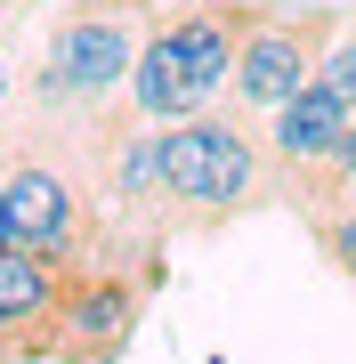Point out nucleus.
<instances>
[{
	"label": "nucleus",
	"mask_w": 356,
	"mask_h": 364,
	"mask_svg": "<svg viewBox=\"0 0 356 364\" xmlns=\"http://www.w3.org/2000/svg\"><path fill=\"white\" fill-rule=\"evenodd\" d=\"M73 259L57 251H0V364H49V332H57V299H65Z\"/></svg>",
	"instance_id": "6"
},
{
	"label": "nucleus",
	"mask_w": 356,
	"mask_h": 364,
	"mask_svg": "<svg viewBox=\"0 0 356 364\" xmlns=\"http://www.w3.org/2000/svg\"><path fill=\"white\" fill-rule=\"evenodd\" d=\"M259 0H203V9H162V33H171L186 81H195V97L211 105L227 97V81H235V49H243V25Z\"/></svg>",
	"instance_id": "8"
},
{
	"label": "nucleus",
	"mask_w": 356,
	"mask_h": 364,
	"mask_svg": "<svg viewBox=\"0 0 356 364\" xmlns=\"http://www.w3.org/2000/svg\"><path fill=\"white\" fill-rule=\"evenodd\" d=\"M348 203H356V178H348Z\"/></svg>",
	"instance_id": "13"
},
{
	"label": "nucleus",
	"mask_w": 356,
	"mask_h": 364,
	"mask_svg": "<svg viewBox=\"0 0 356 364\" xmlns=\"http://www.w3.org/2000/svg\"><path fill=\"white\" fill-rule=\"evenodd\" d=\"M162 284V259L122 267V259H81L57 299V332H49V364H122V348L138 340V316Z\"/></svg>",
	"instance_id": "2"
},
{
	"label": "nucleus",
	"mask_w": 356,
	"mask_h": 364,
	"mask_svg": "<svg viewBox=\"0 0 356 364\" xmlns=\"http://www.w3.org/2000/svg\"><path fill=\"white\" fill-rule=\"evenodd\" d=\"M348 114H356V105L332 97L324 81H308L291 105H276V114H267V138H259V146H267V162H276V195H284V186H300V178H316V170L340 154Z\"/></svg>",
	"instance_id": "7"
},
{
	"label": "nucleus",
	"mask_w": 356,
	"mask_h": 364,
	"mask_svg": "<svg viewBox=\"0 0 356 364\" xmlns=\"http://www.w3.org/2000/svg\"><path fill=\"white\" fill-rule=\"evenodd\" d=\"M0 251H16V210H9V186H0Z\"/></svg>",
	"instance_id": "11"
},
{
	"label": "nucleus",
	"mask_w": 356,
	"mask_h": 364,
	"mask_svg": "<svg viewBox=\"0 0 356 364\" xmlns=\"http://www.w3.org/2000/svg\"><path fill=\"white\" fill-rule=\"evenodd\" d=\"M332 33H340V16L332 9H251L243 25V49H235V81H227V97H235V114H276L291 105L316 81Z\"/></svg>",
	"instance_id": "3"
},
{
	"label": "nucleus",
	"mask_w": 356,
	"mask_h": 364,
	"mask_svg": "<svg viewBox=\"0 0 356 364\" xmlns=\"http://www.w3.org/2000/svg\"><path fill=\"white\" fill-rule=\"evenodd\" d=\"M146 25H154V0H65V9H57L49 49H57V65L73 73L81 105H106V97L130 90Z\"/></svg>",
	"instance_id": "4"
},
{
	"label": "nucleus",
	"mask_w": 356,
	"mask_h": 364,
	"mask_svg": "<svg viewBox=\"0 0 356 364\" xmlns=\"http://www.w3.org/2000/svg\"><path fill=\"white\" fill-rule=\"evenodd\" d=\"M316 81H324L332 97H348V105H356V16H340V33H332V49H324Z\"/></svg>",
	"instance_id": "10"
},
{
	"label": "nucleus",
	"mask_w": 356,
	"mask_h": 364,
	"mask_svg": "<svg viewBox=\"0 0 356 364\" xmlns=\"http://www.w3.org/2000/svg\"><path fill=\"white\" fill-rule=\"evenodd\" d=\"M308 235H316V251L332 259V275H348V284H356V203L324 210V219H308Z\"/></svg>",
	"instance_id": "9"
},
{
	"label": "nucleus",
	"mask_w": 356,
	"mask_h": 364,
	"mask_svg": "<svg viewBox=\"0 0 356 364\" xmlns=\"http://www.w3.org/2000/svg\"><path fill=\"white\" fill-rule=\"evenodd\" d=\"M0 105H9V41H0Z\"/></svg>",
	"instance_id": "12"
},
{
	"label": "nucleus",
	"mask_w": 356,
	"mask_h": 364,
	"mask_svg": "<svg viewBox=\"0 0 356 364\" xmlns=\"http://www.w3.org/2000/svg\"><path fill=\"white\" fill-rule=\"evenodd\" d=\"M154 154H162V227L171 235H219L276 195V162L243 130V114H186L154 130Z\"/></svg>",
	"instance_id": "1"
},
{
	"label": "nucleus",
	"mask_w": 356,
	"mask_h": 364,
	"mask_svg": "<svg viewBox=\"0 0 356 364\" xmlns=\"http://www.w3.org/2000/svg\"><path fill=\"white\" fill-rule=\"evenodd\" d=\"M0 186H9V210H16V243L33 251H57V259H97L106 251V227H97V203L90 186L73 178L57 154H41V146H25L9 170H0Z\"/></svg>",
	"instance_id": "5"
}]
</instances>
